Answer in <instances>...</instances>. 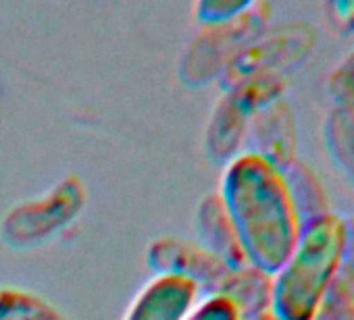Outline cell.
<instances>
[{"label": "cell", "instance_id": "7c38bea8", "mask_svg": "<svg viewBox=\"0 0 354 320\" xmlns=\"http://www.w3.org/2000/svg\"><path fill=\"white\" fill-rule=\"evenodd\" d=\"M333 11H335V17L344 26H348V28L354 26V3H335Z\"/></svg>", "mask_w": 354, "mask_h": 320}, {"label": "cell", "instance_id": "30bf717a", "mask_svg": "<svg viewBox=\"0 0 354 320\" xmlns=\"http://www.w3.org/2000/svg\"><path fill=\"white\" fill-rule=\"evenodd\" d=\"M186 320H240V312L232 297L217 295L188 314Z\"/></svg>", "mask_w": 354, "mask_h": 320}, {"label": "cell", "instance_id": "8fae6325", "mask_svg": "<svg viewBox=\"0 0 354 320\" xmlns=\"http://www.w3.org/2000/svg\"><path fill=\"white\" fill-rule=\"evenodd\" d=\"M250 7H252L250 3H232V0H219V3H217V0H211V3H201L198 5V15L205 21L219 23V21L240 17Z\"/></svg>", "mask_w": 354, "mask_h": 320}, {"label": "cell", "instance_id": "52a82bcc", "mask_svg": "<svg viewBox=\"0 0 354 320\" xmlns=\"http://www.w3.org/2000/svg\"><path fill=\"white\" fill-rule=\"evenodd\" d=\"M325 143L342 171L354 175V106H337L325 123Z\"/></svg>", "mask_w": 354, "mask_h": 320}, {"label": "cell", "instance_id": "8992f818", "mask_svg": "<svg viewBox=\"0 0 354 320\" xmlns=\"http://www.w3.org/2000/svg\"><path fill=\"white\" fill-rule=\"evenodd\" d=\"M198 223H201V237L205 239V243L209 246L211 252H215L223 260H230L232 264H236L244 258L242 250L238 246V239L234 235V229L227 221V214L223 210L221 198H219V202H217V198H209L201 206Z\"/></svg>", "mask_w": 354, "mask_h": 320}, {"label": "cell", "instance_id": "277c9868", "mask_svg": "<svg viewBox=\"0 0 354 320\" xmlns=\"http://www.w3.org/2000/svg\"><path fill=\"white\" fill-rule=\"evenodd\" d=\"M261 148L252 154L265 158L281 173L294 163L296 148V129L292 112L283 102H271L263 110V121H259Z\"/></svg>", "mask_w": 354, "mask_h": 320}, {"label": "cell", "instance_id": "5b68a950", "mask_svg": "<svg viewBox=\"0 0 354 320\" xmlns=\"http://www.w3.org/2000/svg\"><path fill=\"white\" fill-rule=\"evenodd\" d=\"M283 179H286L294 210L298 214L300 229L304 225L321 219L323 214H327V200H325L323 188L317 181L315 173L306 165L292 163L283 171Z\"/></svg>", "mask_w": 354, "mask_h": 320}, {"label": "cell", "instance_id": "7a4b0ae2", "mask_svg": "<svg viewBox=\"0 0 354 320\" xmlns=\"http://www.w3.org/2000/svg\"><path fill=\"white\" fill-rule=\"evenodd\" d=\"M346 227L337 214L304 225L283 266L275 272L271 303L277 320H313L337 270Z\"/></svg>", "mask_w": 354, "mask_h": 320}, {"label": "cell", "instance_id": "ba28073f", "mask_svg": "<svg viewBox=\"0 0 354 320\" xmlns=\"http://www.w3.org/2000/svg\"><path fill=\"white\" fill-rule=\"evenodd\" d=\"M0 320H57L40 301L19 293H0Z\"/></svg>", "mask_w": 354, "mask_h": 320}, {"label": "cell", "instance_id": "3957f363", "mask_svg": "<svg viewBox=\"0 0 354 320\" xmlns=\"http://www.w3.org/2000/svg\"><path fill=\"white\" fill-rule=\"evenodd\" d=\"M196 297V281L160 274L133 301L125 320H186Z\"/></svg>", "mask_w": 354, "mask_h": 320}, {"label": "cell", "instance_id": "9c48e42d", "mask_svg": "<svg viewBox=\"0 0 354 320\" xmlns=\"http://www.w3.org/2000/svg\"><path fill=\"white\" fill-rule=\"evenodd\" d=\"M329 92L339 106H354V54L348 57L329 79Z\"/></svg>", "mask_w": 354, "mask_h": 320}, {"label": "cell", "instance_id": "6da1fadb", "mask_svg": "<svg viewBox=\"0 0 354 320\" xmlns=\"http://www.w3.org/2000/svg\"><path fill=\"white\" fill-rule=\"evenodd\" d=\"M219 198L244 260L261 272L275 274L300 235L283 173L246 152L227 167Z\"/></svg>", "mask_w": 354, "mask_h": 320}]
</instances>
